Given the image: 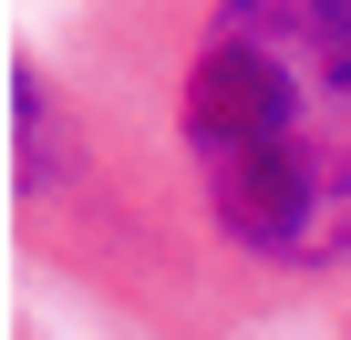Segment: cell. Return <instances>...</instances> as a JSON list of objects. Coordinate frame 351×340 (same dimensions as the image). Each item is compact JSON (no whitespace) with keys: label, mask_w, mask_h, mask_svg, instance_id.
I'll return each mask as SVG.
<instances>
[{"label":"cell","mask_w":351,"mask_h":340,"mask_svg":"<svg viewBox=\"0 0 351 340\" xmlns=\"http://www.w3.org/2000/svg\"><path fill=\"white\" fill-rule=\"evenodd\" d=\"M207 227L289 278L351 258V0H207L176 62Z\"/></svg>","instance_id":"obj_1"},{"label":"cell","mask_w":351,"mask_h":340,"mask_svg":"<svg viewBox=\"0 0 351 340\" xmlns=\"http://www.w3.org/2000/svg\"><path fill=\"white\" fill-rule=\"evenodd\" d=\"M73 124H62V93L42 83V73H21V186L32 196H52V186H73Z\"/></svg>","instance_id":"obj_2"}]
</instances>
